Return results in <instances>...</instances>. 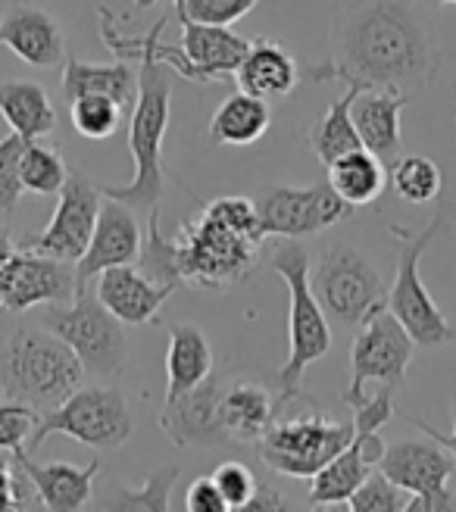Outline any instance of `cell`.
<instances>
[{
	"mask_svg": "<svg viewBox=\"0 0 456 512\" xmlns=\"http://www.w3.org/2000/svg\"><path fill=\"white\" fill-rule=\"evenodd\" d=\"M438 69L432 25L413 0H357L335 25V57L313 79L407 94Z\"/></svg>",
	"mask_w": 456,
	"mask_h": 512,
	"instance_id": "1",
	"label": "cell"
},
{
	"mask_svg": "<svg viewBox=\"0 0 456 512\" xmlns=\"http://www.w3.org/2000/svg\"><path fill=\"white\" fill-rule=\"evenodd\" d=\"M263 228L257 207L244 197H216L194 222L166 241L169 281L175 288L225 291L257 266Z\"/></svg>",
	"mask_w": 456,
	"mask_h": 512,
	"instance_id": "2",
	"label": "cell"
},
{
	"mask_svg": "<svg viewBox=\"0 0 456 512\" xmlns=\"http://www.w3.org/2000/svg\"><path fill=\"white\" fill-rule=\"evenodd\" d=\"M100 19V38L119 57L141 60L138 72V97L132 107V132H129V150L135 160V175L129 185H100L104 197H116L132 210H157L163 200V141L169 128V100H172V79L175 72L160 63L150 50L135 44L129 35H119L113 29V16L107 7H97Z\"/></svg>",
	"mask_w": 456,
	"mask_h": 512,
	"instance_id": "3",
	"label": "cell"
},
{
	"mask_svg": "<svg viewBox=\"0 0 456 512\" xmlns=\"http://www.w3.org/2000/svg\"><path fill=\"white\" fill-rule=\"evenodd\" d=\"M85 378V366L75 350L54 331L19 325L7 347L0 350V391L35 409H54Z\"/></svg>",
	"mask_w": 456,
	"mask_h": 512,
	"instance_id": "4",
	"label": "cell"
},
{
	"mask_svg": "<svg viewBox=\"0 0 456 512\" xmlns=\"http://www.w3.org/2000/svg\"><path fill=\"white\" fill-rule=\"evenodd\" d=\"M272 269L288 285L291 310H288V363L278 372V400L291 403L300 397L303 372L332 350V328L322 310L319 297L310 285V256L294 238H285L272 253Z\"/></svg>",
	"mask_w": 456,
	"mask_h": 512,
	"instance_id": "5",
	"label": "cell"
},
{
	"mask_svg": "<svg viewBox=\"0 0 456 512\" xmlns=\"http://www.w3.org/2000/svg\"><path fill=\"white\" fill-rule=\"evenodd\" d=\"M344 403L353 409V438L332 463L313 475L310 506H347L350 494L366 481V475L378 466V459L385 453L378 431L394 419L391 384H382V391L372 397L360 394Z\"/></svg>",
	"mask_w": 456,
	"mask_h": 512,
	"instance_id": "6",
	"label": "cell"
},
{
	"mask_svg": "<svg viewBox=\"0 0 456 512\" xmlns=\"http://www.w3.org/2000/svg\"><path fill=\"white\" fill-rule=\"evenodd\" d=\"M310 285L319 297L325 316L344 328H360L378 310L388 306V285L382 281L369 256L350 244L328 247L316 269H310Z\"/></svg>",
	"mask_w": 456,
	"mask_h": 512,
	"instance_id": "7",
	"label": "cell"
},
{
	"mask_svg": "<svg viewBox=\"0 0 456 512\" xmlns=\"http://www.w3.org/2000/svg\"><path fill=\"white\" fill-rule=\"evenodd\" d=\"M41 325L63 338L85 369L97 375H113L125 366L129 338L125 325L85 288H75V297L66 303H44Z\"/></svg>",
	"mask_w": 456,
	"mask_h": 512,
	"instance_id": "8",
	"label": "cell"
},
{
	"mask_svg": "<svg viewBox=\"0 0 456 512\" xmlns=\"http://www.w3.org/2000/svg\"><path fill=\"white\" fill-rule=\"evenodd\" d=\"M444 228V216L438 213L432 222H428L422 232H410V228L391 225V235L400 244V256H397V275L394 285L388 291V310L397 316V322L410 331V338L416 347H441L453 341V328L444 319V313L438 310V303L432 300V294L425 291L422 275H419V260L438 238V232Z\"/></svg>",
	"mask_w": 456,
	"mask_h": 512,
	"instance_id": "9",
	"label": "cell"
},
{
	"mask_svg": "<svg viewBox=\"0 0 456 512\" xmlns=\"http://www.w3.org/2000/svg\"><path fill=\"white\" fill-rule=\"evenodd\" d=\"M350 438H353V425L328 422L319 413H307V416L275 419L253 447H257L263 466H269L275 475L313 481V475L332 463L350 444Z\"/></svg>",
	"mask_w": 456,
	"mask_h": 512,
	"instance_id": "10",
	"label": "cell"
},
{
	"mask_svg": "<svg viewBox=\"0 0 456 512\" xmlns=\"http://www.w3.org/2000/svg\"><path fill=\"white\" fill-rule=\"evenodd\" d=\"M132 413L125 397L113 388H75L63 403L47 409L38 419V428L29 441V450H38L50 434L88 444L94 450H116L132 438Z\"/></svg>",
	"mask_w": 456,
	"mask_h": 512,
	"instance_id": "11",
	"label": "cell"
},
{
	"mask_svg": "<svg viewBox=\"0 0 456 512\" xmlns=\"http://www.w3.org/2000/svg\"><path fill=\"white\" fill-rule=\"evenodd\" d=\"M353 213L350 203L328 185V182H313V185H272L260 194L257 200V216L263 235L275 238H307L335 228Z\"/></svg>",
	"mask_w": 456,
	"mask_h": 512,
	"instance_id": "12",
	"label": "cell"
},
{
	"mask_svg": "<svg viewBox=\"0 0 456 512\" xmlns=\"http://www.w3.org/2000/svg\"><path fill=\"white\" fill-rule=\"evenodd\" d=\"M378 469H382L400 491L410 494L407 512H444L456 506V497L450 494L447 481L456 469L453 453L432 441H397L385 447L382 459H378Z\"/></svg>",
	"mask_w": 456,
	"mask_h": 512,
	"instance_id": "13",
	"label": "cell"
},
{
	"mask_svg": "<svg viewBox=\"0 0 456 512\" xmlns=\"http://www.w3.org/2000/svg\"><path fill=\"white\" fill-rule=\"evenodd\" d=\"M413 347L416 344L410 331L397 322L388 306L366 319L350 344V388L344 391V400L360 397L366 381H382L397 388L410 369Z\"/></svg>",
	"mask_w": 456,
	"mask_h": 512,
	"instance_id": "14",
	"label": "cell"
},
{
	"mask_svg": "<svg viewBox=\"0 0 456 512\" xmlns=\"http://www.w3.org/2000/svg\"><path fill=\"white\" fill-rule=\"evenodd\" d=\"M75 297V263L47 256L35 247L13 250L0 269V316Z\"/></svg>",
	"mask_w": 456,
	"mask_h": 512,
	"instance_id": "15",
	"label": "cell"
},
{
	"mask_svg": "<svg viewBox=\"0 0 456 512\" xmlns=\"http://www.w3.org/2000/svg\"><path fill=\"white\" fill-rule=\"evenodd\" d=\"M100 207H104V191H100V185H94L82 172H69L63 191L57 194L54 216H50L47 228L29 247L47 256H57V260H66V263H79L82 253L91 244Z\"/></svg>",
	"mask_w": 456,
	"mask_h": 512,
	"instance_id": "16",
	"label": "cell"
},
{
	"mask_svg": "<svg viewBox=\"0 0 456 512\" xmlns=\"http://www.w3.org/2000/svg\"><path fill=\"white\" fill-rule=\"evenodd\" d=\"M225 388L222 375H207L194 388L182 391L179 397H166V406L160 413L163 434L179 447H213L225 444V431L219 425V394Z\"/></svg>",
	"mask_w": 456,
	"mask_h": 512,
	"instance_id": "17",
	"label": "cell"
},
{
	"mask_svg": "<svg viewBox=\"0 0 456 512\" xmlns=\"http://www.w3.org/2000/svg\"><path fill=\"white\" fill-rule=\"evenodd\" d=\"M141 241L144 235L135 219V210L125 207L116 197H104L91 244L82 253V260L75 263V288H85L91 278H97L110 266L135 263L141 253Z\"/></svg>",
	"mask_w": 456,
	"mask_h": 512,
	"instance_id": "18",
	"label": "cell"
},
{
	"mask_svg": "<svg viewBox=\"0 0 456 512\" xmlns=\"http://www.w3.org/2000/svg\"><path fill=\"white\" fill-rule=\"evenodd\" d=\"M0 47L38 69H54L66 60L63 25L54 13L35 4H10L0 16Z\"/></svg>",
	"mask_w": 456,
	"mask_h": 512,
	"instance_id": "19",
	"label": "cell"
},
{
	"mask_svg": "<svg viewBox=\"0 0 456 512\" xmlns=\"http://www.w3.org/2000/svg\"><path fill=\"white\" fill-rule=\"evenodd\" d=\"M175 288L157 285L141 266L122 263L110 266L97 275L94 294L107 310L122 322V325H147L154 322L157 313L163 310V303L172 297Z\"/></svg>",
	"mask_w": 456,
	"mask_h": 512,
	"instance_id": "20",
	"label": "cell"
},
{
	"mask_svg": "<svg viewBox=\"0 0 456 512\" xmlns=\"http://www.w3.org/2000/svg\"><path fill=\"white\" fill-rule=\"evenodd\" d=\"M182 19V50L194 69V85H213L228 75H235L241 66L250 41L232 32V25L197 22L188 16Z\"/></svg>",
	"mask_w": 456,
	"mask_h": 512,
	"instance_id": "21",
	"label": "cell"
},
{
	"mask_svg": "<svg viewBox=\"0 0 456 512\" xmlns=\"http://www.w3.org/2000/svg\"><path fill=\"white\" fill-rule=\"evenodd\" d=\"M219 425L228 441L257 444L263 431L282 413V400L263 384L253 381H225L219 394Z\"/></svg>",
	"mask_w": 456,
	"mask_h": 512,
	"instance_id": "22",
	"label": "cell"
},
{
	"mask_svg": "<svg viewBox=\"0 0 456 512\" xmlns=\"http://www.w3.org/2000/svg\"><path fill=\"white\" fill-rule=\"evenodd\" d=\"M13 459L19 463L22 475L32 481L41 506L57 509V512H72V509H85L91 503L100 459H91L88 466H72V463L38 466V463H32L25 450H16Z\"/></svg>",
	"mask_w": 456,
	"mask_h": 512,
	"instance_id": "23",
	"label": "cell"
},
{
	"mask_svg": "<svg viewBox=\"0 0 456 512\" xmlns=\"http://www.w3.org/2000/svg\"><path fill=\"white\" fill-rule=\"evenodd\" d=\"M407 94L397 91H378V88H366L357 91L353 97V125H357V135L363 141V147L369 153H375L382 163H394L400 157V110L407 104Z\"/></svg>",
	"mask_w": 456,
	"mask_h": 512,
	"instance_id": "24",
	"label": "cell"
},
{
	"mask_svg": "<svg viewBox=\"0 0 456 512\" xmlns=\"http://www.w3.org/2000/svg\"><path fill=\"white\" fill-rule=\"evenodd\" d=\"M235 79L241 91L260 100H275V97H288L297 88L300 69H297V60L282 44H275L269 38H257V41H250L241 66L235 69Z\"/></svg>",
	"mask_w": 456,
	"mask_h": 512,
	"instance_id": "25",
	"label": "cell"
},
{
	"mask_svg": "<svg viewBox=\"0 0 456 512\" xmlns=\"http://www.w3.org/2000/svg\"><path fill=\"white\" fill-rule=\"evenodd\" d=\"M0 116L25 141L44 138L57 128V110L50 104L47 91L29 79L0 82Z\"/></svg>",
	"mask_w": 456,
	"mask_h": 512,
	"instance_id": "26",
	"label": "cell"
},
{
	"mask_svg": "<svg viewBox=\"0 0 456 512\" xmlns=\"http://www.w3.org/2000/svg\"><path fill=\"white\" fill-rule=\"evenodd\" d=\"M213 372V347L194 325H172L166 347V397H179Z\"/></svg>",
	"mask_w": 456,
	"mask_h": 512,
	"instance_id": "27",
	"label": "cell"
},
{
	"mask_svg": "<svg viewBox=\"0 0 456 512\" xmlns=\"http://www.w3.org/2000/svg\"><path fill=\"white\" fill-rule=\"evenodd\" d=\"M82 94H107L122 107H135L138 97V75L129 69V63H110L94 66L79 57L63 60V97L66 104Z\"/></svg>",
	"mask_w": 456,
	"mask_h": 512,
	"instance_id": "28",
	"label": "cell"
},
{
	"mask_svg": "<svg viewBox=\"0 0 456 512\" xmlns=\"http://www.w3.org/2000/svg\"><path fill=\"white\" fill-rule=\"evenodd\" d=\"M269 104L260 97H253L247 91H238L232 97H225L219 110L210 119V138L213 144L222 147H247L253 141H260L269 132Z\"/></svg>",
	"mask_w": 456,
	"mask_h": 512,
	"instance_id": "29",
	"label": "cell"
},
{
	"mask_svg": "<svg viewBox=\"0 0 456 512\" xmlns=\"http://www.w3.org/2000/svg\"><path fill=\"white\" fill-rule=\"evenodd\" d=\"M325 169H328V185H332L350 207H369V203L382 197V191L388 188L385 163L366 147L344 153V157L328 163Z\"/></svg>",
	"mask_w": 456,
	"mask_h": 512,
	"instance_id": "30",
	"label": "cell"
},
{
	"mask_svg": "<svg viewBox=\"0 0 456 512\" xmlns=\"http://www.w3.org/2000/svg\"><path fill=\"white\" fill-rule=\"evenodd\" d=\"M357 91H363V88H350L347 94H341L335 104L328 107V113L319 122H313V128H310L307 138H310V147L322 166L335 163L338 157H344V153L363 147V141L357 135V125H353V116H350Z\"/></svg>",
	"mask_w": 456,
	"mask_h": 512,
	"instance_id": "31",
	"label": "cell"
},
{
	"mask_svg": "<svg viewBox=\"0 0 456 512\" xmlns=\"http://www.w3.org/2000/svg\"><path fill=\"white\" fill-rule=\"evenodd\" d=\"M19 175H22L25 191L41 194V197H57L69 178V166L63 160L60 147L41 144V138H35V141H25L22 147Z\"/></svg>",
	"mask_w": 456,
	"mask_h": 512,
	"instance_id": "32",
	"label": "cell"
},
{
	"mask_svg": "<svg viewBox=\"0 0 456 512\" xmlns=\"http://www.w3.org/2000/svg\"><path fill=\"white\" fill-rule=\"evenodd\" d=\"M388 182H391V188H394V194L400 200L422 207V203L438 200V194L444 188V175H441L435 160L422 157V153H413V157H397L394 160Z\"/></svg>",
	"mask_w": 456,
	"mask_h": 512,
	"instance_id": "33",
	"label": "cell"
},
{
	"mask_svg": "<svg viewBox=\"0 0 456 512\" xmlns=\"http://www.w3.org/2000/svg\"><path fill=\"white\" fill-rule=\"evenodd\" d=\"M125 107L107 94H82L69 100L72 128L88 141H107L119 132Z\"/></svg>",
	"mask_w": 456,
	"mask_h": 512,
	"instance_id": "34",
	"label": "cell"
},
{
	"mask_svg": "<svg viewBox=\"0 0 456 512\" xmlns=\"http://www.w3.org/2000/svg\"><path fill=\"white\" fill-rule=\"evenodd\" d=\"M179 466H166L160 472L150 475L138 491H125V488H116L110 497L100 500L104 509H141V512H163L169 509V491L172 484L179 481Z\"/></svg>",
	"mask_w": 456,
	"mask_h": 512,
	"instance_id": "35",
	"label": "cell"
},
{
	"mask_svg": "<svg viewBox=\"0 0 456 512\" xmlns=\"http://www.w3.org/2000/svg\"><path fill=\"white\" fill-rule=\"evenodd\" d=\"M407 503H410V494L400 491L378 466L366 475V481L347 500V506L357 512H407Z\"/></svg>",
	"mask_w": 456,
	"mask_h": 512,
	"instance_id": "36",
	"label": "cell"
},
{
	"mask_svg": "<svg viewBox=\"0 0 456 512\" xmlns=\"http://www.w3.org/2000/svg\"><path fill=\"white\" fill-rule=\"evenodd\" d=\"M38 428V416H35V406L22 403V400H4L0 403V450L4 453H16L25 450Z\"/></svg>",
	"mask_w": 456,
	"mask_h": 512,
	"instance_id": "37",
	"label": "cell"
},
{
	"mask_svg": "<svg viewBox=\"0 0 456 512\" xmlns=\"http://www.w3.org/2000/svg\"><path fill=\"white\" fill-rule=\"evenodd\" d=\"M22 147H25V138H19L16 132L0 138V213H13L19 197L25 194L22 175H19Z\"/></svg>",
	"mask_w": 456,
	"mask_h": 512,
	"instance_id": "38",
	"label": "cell"
},
{
	"mask_svg": "<svg viewBox=\"0 0 456 512\" xmlns=\"http://www.w3.org/2000/svg\"><path fill=\"white\" fill-rule=\"evenodd\" d=\"M260 0H175L179 16L197 19V22H216V25H232L241 16H247Z\"/></svg>",
	"mask_w": 456,
	"mask_h": 512,
	"instance_id": "39",
	"label": "cell"
},
{
	"mask_svg": "<svg viewBox=\"0 0 456 512\" xmlns=\"http://www.w3.org/2000/svg\"><path fill=\"white\" fill-rule=\"evenodd\" d=\"M213 481H216L219 494L225 497L228 509H247V503L260 488V481L253 478V472L241 463H222L213 472Z\"/></svg>",
	"mask_w": 456,
	"mask_h": 512,
	"instance_id": "40",
	"label": "cell"
},
{
	"mask_svg": "<svg viewBox=\"0 0 456 512\" xmlns=\"http://www.w3.org/2000/svg\"><path fill=\"white\" fill-rule=\"evenodd\" d=\"M185 509H188V512H225V509H228L225 497H222L219 488H216L213 475H210V478H197V481L191 484L188 494H185Z\"/></svg>",
	"mask_w": 456,
	"mask_h": 512,
	"instance_id": "41",
	"label": "cell"
},
{
	"mask_svg": "<svg viewBox=\"0 0 456 512\" xmlns=\"http://www.w3.org/2000/svg\"><path fill=\"white\" fill-rule=\"evenodd\" d=\"M16 506H22V497L16 494V478L10 475L7 459L0 456V509H16Z\"/></svg>",
	"mask_w": 456,
	"mask_h": 512,
	"instance_id": "42",
	"label": "cell"
},
{
	"mask_svg": "<svg viewBox=\"0 0 456 512\" xmlns=\"http://www.w3.org/2000/svg\"><path fill=\"white\" fill-rule=\"evenodd\" d=\"M450 406H453V431L450 434H444V431H438V428H432L428 422H422V419H416V428H422L428 438H435L438 444H444L450 453H453V459H456V397L450 400Z\"/></svg>",
	"mask_w": 456,
	"mask_h": 512,
	"instance_id": "43",
	"label": "cell"
},
{
	"mask_svg": "<svg viewBox=\"0 0 456 512\" xmlns=\"http://www.w3.org/2000/svg\"><path fill=\"white\" fill-rule=\"evenodd\" d=\"M247 509H288V500L278 497L275 491H269L266 484H260L257 494H253V500L247 503Z\"/></svg>",
	"mask_w": 456,
	"mask_h": 512,
	"instance_id": "44",
	"label": "cell"
},
{
	"mask_svg": "<svg viewBox=\"0 0 456 512\" xmlns=\"http://www.w3.org/2000/svg\"><path fill=\"white\" fill-rule=\"evenodd\" d=\"M16 244H13V235H10V228L0 225V269H4V263L13 256Z\"/></svg>",
	"mask_w": 456,
	"mask_h": 512,
	"instance_id": "45",
	"label": "cell"
},
{
	"mask_svg": "<svg viewBox=\"0 0 456 512\" xmlns=\"http://www.w3.org/2000/svg\"><path fill=\"white\" fill-rule=\"evenodd\" d=\"M419 4H428V7H447V4H456V0H419Z\"/></svg>",
	"mask_w": 456,
	"mask_h": 512,
	"instance_id": "46",
	"label": "cell"
}]
</instances>
